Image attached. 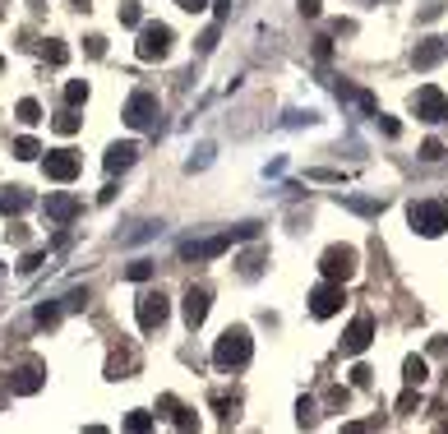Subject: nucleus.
Masks as SVG:
<instances>
[{"label": "nucleus", "mask_w": 448, "mask_h": 434, "mask_svg": "<svg viewBox=\"0 0 448 434\" xmlns=\"http://www.w3.org/2000/svg\"><path fill=\"white\" fill-rule=\"evenodd\" d=\"M254 236H259V222H241V227H232V231H222V236H208V240H185L181 259L185 264H203V259H217V254H227L232 245L254 240Z\"/></svg>", "instance_id": "nucleus-1"}, {"label": "nucleus", "mask_w": 448, "mask_h": 434, "mask_svg": "<svg viewBox=\"0 0 448 434\" xmlns=\"http://www.w3.org/2000/svg\"><path fill=\"white\" fill-rule=\"evenodd\" d=\"M407 222L411 231L434 240V236L448 231V199H420V203H407Z\"/></svg>", "instance_id": "nucleus-2"}, {"label": "nucleus", "mask_w": 448, "mask_h": 434, "mask_svg": "<svg viewBox=\"0 0 448 434\" xmlns=\"http://www.w3.org/2000/svg\"><path fill=\"white\" fill-rule=\"evenodd\" d=\"M250 356H254V338H250V328H241V324L227 328L213 347V360L222 370H241V365H250Z\"/></svg>", "instance_id": "nucleus-3"}, {"label": "nucleus", "mask_w": 448, "mask_h": 434, "mask_svg": "<svg viewBox=\"0 0 448 434\" xmlns=\"http://www.w3.org/2000/svg\"><path fill=\"white\" fill-rule=\"evenodd\" d=\"M356 268H360V254H356V245H328L324 254H319V273L333 282H352Z\"/></svg>", "instance_id": "nucleus-4"}, {"label": "nucleus", "mask_w": 448, "mask_h": 434, "mask_svg": "<svg viewBox=\"0 0 448 434\" xmlns=\"http://www.w3.org/2000/svg\"><path fill=\"white\" fill-rule=\"evenodd\" d=\"M157 116H162V107H157V93H148V88L130 93V102H125V125H130V130H153Z\"/></svg>", "instance_id": "nucleus-5"}, {"label": "nucleus", "mask_w": 448, "mask_h": 434, "mask_svg": "<svg viewBox=\"0 0 448 434\" xmlns=\"http://www.w3.org/2000/svg\"><path fill=\"white\" fill-rule=\"evenodd\" d=\"M411 111H416V121H425V125H444L448 121V97H444V88H434V83L416 88Z\"/></svg>", "instance_id": "nucleus-6"}, {"label": "nucleus", "mask_w": 448, "mask_h": 434, "mask_svg": "<svg viewBox=\"0 0 448 434\" xmlns=\"http://www.w3.org/2000/svg\"><path fill=\"white\" fill-rule=\"evenodd\" d=\"M167 51H171V28L167 23H143L139 42H134V56L139 61H162Z\"/></svg>", "instance_id": "nucleus-7"}, {"label": "nucleus", "mask_w": 448, "mask_h": 434, "mask_svg": "<svg viewBox=\"0 0 448 434\" xmlns=\"http://www.w3.org/2000/svg\"><path fill=\"white\" fill-rule=\"evenodd\" d=\"M167 314H171V300L162 291H143L139 305H134V319H139L143 333H157V328L167 324Z\"/></svg>", "instance_id": "nucleus-8"}, {"label": "nucleus", "mask_w": 448, "mask_h": 434, "mask_svg": "<svg viewBox=\"0 0 448 434\" xmlns=\"http://www.w3.org/2000/svg\"><path fill=\"white\" fill-rule=\"evenodd\" d=\"M338 310H342V282L324 278L314 291H309V314H314V319H333Z\"/></svg>", "instance_id": "nucleus-9"}, {"label": "nucleus", "mask_w": 448, "mask_h": 434, "mask_svg": "<svg viewBox=\"0 0 448 434\" xmlns=\"http://www.w3.org/2000/svg\"><path fill=\"white\" fill-rule=\"evenodd\" d=\"M370 342H374V319L370 314H356L347 324V333H342V356H360Z\"/></svg>", "instance_id": "nucleus-10"}, {"label": "nucleus", "mask_w": 448, "mask_h": 434, "mask_svg": "<svg viewBox=\"0 0 448 434\" xmlns=\"http://www.w3.org/2000/svg\"><path fill=\"white\" fill-rule=\"evenodd\" d=\"M439 61H448V32L425 37V42H416V51H411V70H434Z\"/></svg>", "instance_id": "nucleus-11"}, {"label": "nucleus", "mask_w": 448, "mask_h": 434, "mask_svg": "<svg viewBox=\"0 0 448 434\" xmlns=\"http://www.w3.org/2000/svg\"><path fill=\"white\" fill-rule=\"evenodd\" d=\"M42 167H47L51 180L70 185V180L79 176V167H83V162H79V153H70V148H56V153H47V162H42Z\"/></svg>", "instance_id": "nucleus-12"}, {"label": "nucleus", "mask_w": 448, "mask_h": 434, "mask_svg": "<svg viewBox=\"0 0 448 434\" xmlns=\"http://www.w3.org/2000/svg\"><path fill=\"white\" fill-rule=\"evenodd\" d=\"M42 213H47V222L65 227V222H74V217L83 213V203H79L74 194H47V203H42Z\"/></svg>", "instance_id": "nucleus-13"}, {"label": "nucleus", "mask_w": 448, "mask_h": 434, "mask_svg": "<svg viewBox=\"0 0 448 434\" xmlns=\"http://www.w3.org/2000/svg\"><path fill=\"white\" fill-rule=\"evenodd\" d=\"M42 384H47V374H42L37 360H28V365H19V370L10 374V393H19V397H32Z\"/></svg>", "instance_id": "nucleus-14"}, {"label": "nucleus", "mask_w": 448, "mask_h": 434, "mask_svg": "<svg viewBox=\"0 0 448 434\" xmlns=\"http://www.w3.org/2000/svg\"><path fill=\"white\" fill-rule=\"evenodd\" d=\"M32 208V194L23 185H0V213L5 217H19V213H28Z\"/></svg>", "instance_id": "nucleus-15"}, {"label": "nucleus", "mask_w": 448, "mask_h": 434, "mask_svg": "<svg viewBox=\"0 0 448 434\" xmlns=\"http://www.w3.org/2000/svg\"><path fill=\"white\" fill-rule=\"evenodd\" d=\"M208 300H213L208 287H190V291H185V324L190 328H199L203 319H208Z\"/></svg>", "instance_id": "nucleus-16"}, {"label": "nucleus", "mask_w": 448, "mask_h": 434, "mask_svg": "<svg viewBox=\"0 0 448 434\" xmlns=\"http://www.w3.org/2000/svg\"><path fill=\"white\" fill-rule=\"evenodd\" d=\"M134 157H139V143H111L107 148V157H102V167L116 176V171H125V167H134Z\"/></svg>", "instance_id": "nucleus-17"}, {"label": "nucleus", "mask_w": 448, "mask_h": 434, "mask_svg": "<svg viewBox=\"0 0 448 434\" xmlns=\"http://www.w3.org/2000/svg\"><path fill=\"white\" fill-rule=\"evenodd\" d=\"M342 208H347V213H356V217H379V213H384V199H365V194H347V199H342Z\"/></svg>", "instance_id": "nucleus-18"}, {"label": "nucleus", "mask_w": 448, "mask_h": 434, "mask_svg": "<svg viewBox=\"0 0 448 434\" xmlns=\"http://www.w3.org/2000/svg\"><path fill=\"white\" fill-rule=\"evenodd\" d=\"M402 379H407V388H420V384H425V379H430L425 356H407V360H402Z\"/></svg>", "instance_id": "nucleus-19"}, {"label": "nucleus", "mask_w": 448, "mask_h": 434, "mask_svg": "<svg viewBox=\"0 0 448 434\" xmlns=\"http://www.w3.org/2000/svg\"><path fill=\"white\" fill-rule=\"evenodd\" d=\"M125 430L130 434H148L153 430V411H130V416H125Z\"/></svg>", "instance_id": "nucleus-20"}, {"label": "nucleus", "mask_w": 448, "mask_h": 434, "mask_svg": "<svg viewBox=\"0 0 448 434\" xmlns=\"http://www.w3.org/2000/svg\"><path fill=\"white\" fill-rule=\"evenodd\" d=\"M65 102H70V107H83V102H88V83H83V79H70V83H65Z\"/></svg>", "instance_id": "nucleus-21"}, {"label": "nucleus", "mask_w": 448, "mask_h": 434, "mask_svg": "<svg viewBox=\"0 0 448 434\" xmlns=\"http://www.w3.org/2000/svg\"><path fill=\"white\" fill-rule=\"evenodd\" d=\"M14 116H19V121H23V125H37V121H42V107H37L32 97H23V102H19V107H14Z\"/></svg>", "instance_id": "nucleus-22"}, {"label": "nucleus", "mask_w": 448, "mask_h": 434, "mask_svg": "<svg viewBox=\"0 0 448 434\" xmlns=\"http://www.w3.org/2000/svg\"><path fill=\"white\" fill-rule=\"evenodd\" d=\"M37 153H42V143H37V139H28V134H23V139H14V157H19V162H32Z\"/></svg>", "instance_id": "nucleus-23"}, {"label": "nucleus", "mask_w": 448, "mask_h": 434, "mask_svg": "<svg viewBox=\"0 0 448 434\" xmlns=\"http://www.w3.org/2000/svg\"><path fill=\"white\" fill-rule=\"evenodd\" d=\"M121 23H125V28H139V23H143V10L134 5V0H121Z\"/></svg>", "instance_id": "nucleus-24"}, {"label": "nucleus", "mask_w": 448, "mask_h": 434, "mask_svg": "<svg viewBox=\"0 0 448 434\" xmlns=\"http://www.w3.org/2000/svg\"><path fill=\"white\" fill-rule=\"evenodd\" d=\"M125 278H130V282H148V278H153V259H134V264L125 268Z\"/></svg>", "instance_id": "nucleus-25"}, {"label": "nucleus", "mask_w": 448, "mask_h": 434, "mask_svg": "<svg viewBox=\"0 0 448 434\" xmlns=\"http://www.w3.org/2000/svg\"><path fill=\"white\" fill-rule=\"evenodd\" d=\"M171 425H176V430H194V425H199V416H194L190 406H176V411H171Z\"/></svg>", "instance_id": "nucleus-26"}, {"label": "nucleus", "mask_w": 448, "mask_h": 434, "mask_svg": "<svg viewBox=\"0 0 448 434\" xmlns=\"http://www.w3.org/2000/svg\"><path fill=\"white\" fill-rule=\"evenodd\" d=\"M213 153H217L213 143H199V148H194V157H190V171H203L208 162H213Z\"/></svg>", "instance_id": "nucleus-27"}, {"label": "nucleus", "mask_w": 448, "mask_h": 434, "mask_svg": "<svg viewBox=\"0 0 448 434\" xmlns=\"http://www.w3.org/2000/svg\"><path fill=\"white\" fill-rule=\"evenodd\" d=\"M263 264H268L263 254H245V259H241V278H259V273H263Z\"/></svg>", "instance_id": "nucleus-28"}, {"label": "nucleus", "mask_w": 448, "mask_h": 434, "mask_svg": "<svg viewBox=\"0 0 448 434\" xmlns=\"http://www.w3.org/2000/svg\"><path fill=\"white\" fill-rule=\"evenodd\" d=\"M79 125H83L79 121V111H61V116H56V134H74Z\"/></svg>", "instance_id": "nucleus-29"}, {"label": "nucleus", "mask_w": 448, "mask_h": 434, "mask_svg": "<svg viewBox=\"0 0 448 434\" xmlns=\"http://www.w3.org/2000/svg\"><path fill=\"white\" fill-rule=\"evenodd\" d=\"M444 153H448V148L439 139H425V143H420V162H439Z\"/></svg>", "instance_id": "nucleus-30"}, {"label": "nucleus", "mask_w": 448, "mask_h": 434, "mask_svg": "<svg viewBox=\"0 0 448 434\" xmlns=\"http://www.w3.org/2000/svg\"><path fill=\"white\" fill-rule=\"evenodd\" d=\"M42 264H47V254H42V249H32V254H23V259H19V273H37Z\"/></svg>", "instance_id": "nucleus-31"}, {"label": "nucleus", "mask_w": 448, "mask_h": 434, "mask_svg": "<svg viewBox=\"0 0 448 434\" xmlns=\"http://www.w3.org/2000/svg\"><path fill=\"white\" fill-rule=\"evenodd\" d=\"M47 61H51V65H65V61H70V51H65V42H51V47H47Z\"/></svg>", "instance_id": "nucleus-32"}, {"label": "nucleus", "mask_w": 448, "mask_h": 434, "mask_svg": "<svg viewBox=\"0 0 448 434\" xmlns=\"http://www.w3.org/2000/svg\"><path fill=\"white\" fill-rule=\"evenodd\" d=\"M213 406L222 411V420H227V425L236 420V397H232V402H227V397H213Z\"/></svg>", "instance_id": "nucleus-33"}, {"label": "nucleus", "mask_w": 448, "mask_h": 434, "mask_svg": "<svg viewBox=\"0 0 448 434\" xmlns=\"http://www.w3.org/2000/svg\"><path fill=\"white\" fill-rule=\"evenodd\" d=\"M61 310H65V305H42V310H37V324H56Z\"/></svg>", "instance_id": "nucleus-34"}, {"label": "nucleus", "mask_w": 448, "mask_h": 434, "mask_svg": "<svg viewBox=\"0 0 448 434\" xmlns=\"http://www.w3.org/2000/svg\"><path fill=\"white\" fill-rule=\"evenodd\" d=\"M370 374H374L370 365H356V370H352V384L356 388H370Z\"/></svg>", "instance_id": "nucleus-35"}, {"label": "nucleus", "mask_w": 448, "mask_h": 434, "mask_svg": "<svg viewBox=\"0 0 448 434\" xmlns=\"http://www.w3.org/2000/svg\"><path fill=\"white\" fill-rule=\"evenodd\" d=\"M213 47H217V23H213V28H208V32L199 37V56H208Z\"/></svg>", "instance_id": "nucleus-36"}, {"label": "nucleus", "mask_w": 448, "mask_h": 434, "mask_svg": "<svg viewBox=\"0 0 448 434\" xmlns=\"http://www.w3.org/2000/svg\"><path fill=\"white\" fill-rule=\"evenodd\" d=\"M374 121H379V130H384L388 139H398V121H393V116H384V111H379V116H374Z\"/></svg>", "instance_id": "nucleus-37"}, {"label": "nucleus", "mask_w": 448, "mask_h": 434, "mask_svg": "<svg viewBox=\"0 0 448 434\" xmlns=\"http://www.w3.org/2000/svg\"><path fill=\"white\" fill-rule=\"evenodd\" d=\"M88 305V291H70L65 296V310H83Z\"/></svg>", "instance_id": "nucleus-38"}, {"label": "nucleus", "mask_w": 448, "mask_h": 434, "mask_svg": "<svg viewBox=\"0 0 448 434\" xmlns=\"http://www.w3.org/2000/svg\"><path fill=\"white\" fill-rule=\"evenodd\" d=\"M444 14V0H425V5H420V19H439Z\"/></svg>", "instance_id": "nucleus-39"}, {"label": "nucleus", "mask_w": 448, "mask_h": 434, "mask_svg": "<svg viewBox=\"0 0 448 434\" xmlns=\"http://www.w3.org/2000/svg\"><path fill=\"white\" fill-rule=\"evenodd\" d=\"M83 51H88V56H107V37H88Z\"/></svg>", "instance_id": "nucleus-40"}, {"label": "nucleus", "mask_w": 448, "mask_h": 434, "mask_svg": "<svg viewBox=\"0 0 448 434\" xmlns=\"http://www.w3.org/2000/svg\"><path fill=\"white\" fill-rule=\"evenodd\" d=\"M176 5H181V10H185V14H199V10H208V5H213V0H176Z\"/></svg>", "instance_id": "nucleus-41"}, {"label": "nucleus", "mask_w": 448, "mask_h": 434, "mask_svg": "<svg viewBox=\"0 0 448 434\" xmlns=\"http://www.w3.org/2000/svg\"><path fill=\"white\" fill-rule=\"evenodd\" d=\"M296 10H301L305 19H319V0H296Z\"/></svg>", "instance_id": "nucleus-42"}, {"label": "nucleus", "mask_w": 448, "mask_h": 434, "mask_svg": "<svg viewBox=\"0 0 448 434\" xmlns=\"http://www.w3.org/2000/svg\"><path fill=\"white\" fill-rule=\"evenodd\" d=\"M5 236H10L14 245H23V240H28V227H10V231H5Z\"/></svg>", "instance_id": "nucleus-43"}, {"label": "nucleus", "mask_w": 448, "mask_h": 434, "mask_svg": "<svg viewBox=\"0 0 448 434\" xmlns=\"http://www.w3.org/2000/svg\"><path fill=\"white\" fill-rule=\"evenodd\" d=\"M0 70H5V56H0Z\"/></svg>", "instance_id": "nucleus-44"}, {"label": "nucleus", "mask_w": 448, "mask_h": 434, "mask_svg": "<svg viewBox=\"0 0 448 434\" xmlns=\"http://www.w3.org/2000/svg\"><path fill=\"white\" fill-rule=\"evenodd\" d=\"M0 273H5V264H0Z\"/></svg>", "instance_id": "nucleus-45"}]
</instances>
